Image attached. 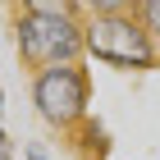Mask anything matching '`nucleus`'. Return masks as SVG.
I'll return each mask as SVG.
<instances>
[{
  "label": "nucleus",
  "instance_id": "obj_1",
  "mask_svg": "<svg viewBox=\"0 0 160 160\" xmlns=\"http://www.w3.org/2000/svg\"><path fill=\"white\" fill-rule=\"evenodd\" d=\"M82 55L105 69H119V73L160 69V46L147 37V28L133 18V5H123V0L82 5Z\"/></svg>",
  "mask_w": 160,
  "mask_h": 160
},
{
  "label": "nucleus",
  "instance_id": "obj_2",
  "mask_svg": "<svg viewBox=\"0 0 160 160\" xmlns=\"http://www.w3.org/2000/svg\"><path fill=\"white\" fill-rule=\"evenodd\" d=\"M18 60L37 73L82 60V5H23L14 9Z\"/></svg>",
  "mask_w": 160,
  "mask_h": 160
},
{
  "label": "nucleus",
  "instance_id": "obj_3",
  "mask_svg": "<svg viewBox=\"0 0 160 160\" xmlns=\"http://www.w3.org/2000/svg\"><path fill=\"white\" fill-rule=\"evenodd\" d=\"M32 105H37L41 123H50L55 133H73L92 114V73H87V64L78 60V64L37 69L32 73Z\"/></svg>",
  "mask_w": 160,
  "mask_h": 160
},
{
  "label": "nucleus",
  "instance_id": "obj_4",
  "mask_svg": "<svg viewBox=\"0 0 160 160\" xmlns=\"http://www.w3.org/2000/svg\"><path fill=\"white\" fill-rule=\"evenodd\" d=\"M69 137H73V147H78L82 160H110V147H114V142H110V128H105L96 114H87Z\"/></svg>",
  "mask_w": 160,
  "mask_h": 160
},
{
  "label": "nucleus",
  "instance_id": "obj_5",
  "mask_svg": "<svg viewBox=\"0 0 160 160\" xmlns=\"http://www.w3.org/2000/svg\"><path fill=\"white\" fill-rule=\"evenodd\" d=\"M133 18L147 28V37L160 46V0H137V5H133Z\"/></svg>",
  "mask_w": 160,
  "mask_h": 160
},
{
  "label": "nucleus",
  "instance_id": "obj_6",
  "mask_svg": "<svg viewBox=\"0 0 160 160\" xmlns=\"http://www.w3.org/2000/svg\"><path fill=\"white\" fill-rule=\"evenodd\" d=\"M23 160H55V156H50L46 142H28V147H23Z\"/></svg>",
  "mask_w": 160,
  "mask_h": 160
},
{
  "label": "nucleus",
  "instance_id": "obj_7",
  "mask_svg": "<svg viewBox=\"0 0 160 160\" xmlns=\"http://www.w3.org/2000/svg\"><path fill=\"white\" fill-rule=\"evenodd\" d=\"M0 160H18V151H14V137L5 133V123H0Z\"/></svg>",
  "mask_w": 160,
  "mask_h": 160
},
{
  "label": "nucleus",
  "instance_id": "obj_8",
  "mask_svg": "<svg viewBox=\"0 0 160 160\" xmlns=\"http://www.w3.org/2000/svg\"><path fill=\"white\" fill-rule=\"evenodd\" d=\"M0 123H5V87H0Z\"/></svg>",
  "mask_w": 160,
  "mask_h": 160
}]
</instances>
